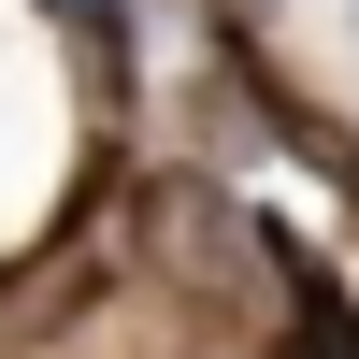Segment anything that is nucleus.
I'll list each match as a JSON object with an SVG mask.
<instances>
[{
    "mask_svg": "<svg viewBox=\"0 0 359 359\" xmlns=\"http://www.w3.org/2000/svg\"><path fill=\"white\" fill-rule=\"evenodd\" d=\"M57 15H115V0H57Z\"/></svg>",
    "mask_w": 359,
    "mask_h": 359,
    "instance_id": "f257e3e1",
    "label": "nucleus"
}]
</instances>
